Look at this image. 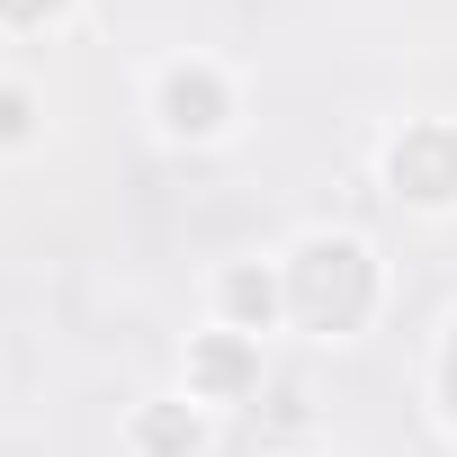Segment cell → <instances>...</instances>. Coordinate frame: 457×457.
I'll return each mask as SVG.
<instances>
[{"label": "cell", "mask_w": 457, "mask_h": 457, "mask_svg": "<svg viewBox=\"0 0 457 457\" xmlns=\"http://www.w3.org/2000/svg\"><path fill=\"white\" fill-rule=\"evenodd\" d=\"M278 287H287V314H296L305 332L350 341V332L377 314V252H368L359 234H305V243L287 252Z\"/></svg>", "instance_id": "obj_1"}, {"label": "cell", "mask_w": 457, "mask_h": 457, "mask_svg": "<svg viewBox=\"0 0 457 457\" xmlns=\"http://www.w3.org/2000/svg\"><path fill=\"white\" fill-rule=\"evenodd\" d=\"M386 179L412 206H448L457 197V126H403L386 144Z\"/></svg>", "instance_id": "obj_2"}, {"label": "cell", "mask_w": 457, "mask_h": 457, "mask_svg": "<svg viewBox=\"0 0 457 457\" xmlns=\"http://www.w3.org/2000/svg\"><path fill=\"white\" fill-rule=\"evenodd\" d=\"M153 108H162V126H170L179 144H206V135L234 126V90H224L215 63H170L162 90H153Z\"/></svg>", "instance_id": "obj_3"}, {"label": "cell", "mask_w": 457, "mask_h": 457, "mask_svg": "<svg viewBox=\"0 0 457 457\" xmlns=\"http://www.w3.org/2000/svg\"><path fill=\"white\" fill-rule=\"evenodd\" d=\"M252 386H261V350H252V332H206V341L188 350V395L234 403V395H252Z\"/></svg>", "instance_id": "obj_4"}, {"label": "cell", "mask_w": 457, "mask_h": 457, "mask_svg": "<svg viewBox=\"0 0 457 457\" xmlns=\"http://www.w3.org/2000/svg\"><path fill=\"white\" fill-rule=\"evenodd\" d=\"M215 305H224V332H270V314H287V287H278V270L243 261V270H224Z\"/></svg>", "instance_id": "obj_5"}, {"label": "cell", "mask_w": 457, "mask_h": 457, "mask_svg": "<svg viewBox=\"0 0 457 457\" xmlns=\"http://www.w3.org/2000/svg\"><path fill=\"white\" fill-rule=\"evenodd\" d=\"M135 448H144V457H197V448H206V421H197L188 403H144V412H135Z\"/></svg>", "instance_id": "obj_6"}, {"label": "cell", "mask_w": 457, "mask_h": 457, "mask_svg": "<svg viewBox=\"0 0 457 457\" xmlns=\"http://www.w3.org/2000/svg\"><path fill=\"white\" fill-rule=\"evenodd\" d=\"M72 10V0H0V19H10V28H46V19H63Z\"/></svg>", "instance_id": "obj_7"}, {"label": "cell", "mask_w": 457, "mask_h": 457, "mask_svg": "<svg viewBox=\"0 0 457 457\" xmlns=\"http://www.w3.org/2000/svg\"><path fill=\"white\" fill-rule=\"evenodd\" d=\"M28 117H37V108H28V90H0V144H19V135H28Z\"/></svg>", "instance_id": "obj_8"}, {"label": "cell", "mask_w": 457, "mask_h": 457, "mask_svg": "<svg viewBox=\"0 0 457 457\" xmlns=\"http://www.w3.org/2000/svg\"><path fill=\"white\" fill-rule=\"evenodd\" d=\"M439 403H448V430H457V332H448V350H439Z\"/></svg>", "instance_id": "obj_9"}]
</instances>
